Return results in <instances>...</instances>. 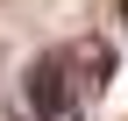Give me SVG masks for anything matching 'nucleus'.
I'll list each match as a JSON object with an SVG mask.
<instances>
[{
  "mask_svg": "<svg viewBox=\"0 0 128 121\" xmlns=\"http://www.w3.org/2000/svg\"><path fill=\"white\" fill-rule=\"evenodd\" d=\"M86 107H92V93L78 86V71H71L64 50L36 57L22 71V121H86Z\"/></svg>",
  "mask_w": 128,
  "mask_h": 121,
  "instance_id": "obj_1",
  "label": "nucleus"
},
{
  "mask_svg": "<svg viewBox=\"0 0 128 121\" xmlns=\"http://www.w3.org/2000/svg\"><path fill=\"white\" fill-rule=\"evenodd\" d=\"M121 22H128V0H121Z\"/></svg>",
  "mask_w": 128,
  "mask_h": 121,
  "instance_id": "obj_3",
  "label": "nucleus"
},
{
  "mask_svg": "<svg viewBox=\"0 0 128 121\" xmlns=\"http://www.w3.org/2000/svg\"><path fill=\"white\" fill-rule=\"evenodd\" d=\"M64 57H71V71H78V86H86V93H100V86H107V71H114V57H107V43H100V36L71 43Z\"/></svg>",
  "mask_w": 128,
  "mask_h": 121,
  "instance_id": "obj_2",
  "label": "nucleus"
}]
</instances>
